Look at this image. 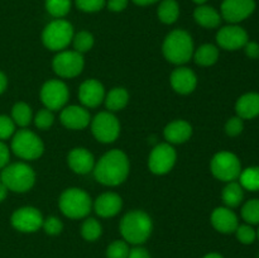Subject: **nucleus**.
I'll list each match as a JSON object with an SVG mask.
<instances>
[{
	"instance_id": "nucleus-36",
	"label": "nucleus",
	"mask_w": 259,
	"mask_h": 258,
	"mask_svg": "<svg viewBox=\"0 0 259 258\" xmlns=\"http://www.w3.org/2000/svg\"><path fill=\"white\" fill-rule=\"evenodd\" d=\"M235 233H237L238 240L243 243V244H252L255 240V238H257V232L253 229L252 225L248 224L238 225Z\"/></svg>"
},
{
	"instance_id": "nucleus-25",
	"label": "nucleus",
	"mask_w": 259,
	"mask_h": 258,
	"mask_svg": "<svg viewBox=\"0 0 259 258\" xmlns=\"http://www.w3.org/2000/svg\"><path fill=\"white\" fill-rule=\"evenodd\" d=\"M129 101V94L123 88H114L109 91L105 98L106 108L110 111H119L126 106Z\"/></svg>"
},
{
	"instance_id": "nucleus-43",
	"label": "nucleus",
	"mask_w": 259,
	"mask_h": 258,
	"mask_svg": "<svg viewBox=\"0 0 259 258\" xmlns=\"http://www.w3.org/2000/svg\"><path fill=\"white\" fill-rule=\"evenodd\" d=\"M10 158V152L7 144L0 141V168H4Z\"/></svg>"
},
{
	"instance_id": "nucleus-16",
	"label": "nucleus",
	"mask_w": 259,
	"mask_h": 258,
	"mask_svg": "<svg viewBox=\"0 0 259 258\" xmlns=\"http://www.w3.org/2000/svg\"><path fill=\"white\" fill-rule=\"evenodd\" d=\"M80 101L88 108H96L103 103L105 99V89L103 83L99 82L95 78H89L83 81L78 90Z\"/></svg>"
},
{
	"instance_id": "nucleus-14",
	"label": "nucleus",
	"mask_w": 259,
	"mask_h": 258,
	"mask_svg": "<svg viewBox=\"0 0 259 258\" xmlns=\"http://www.w3.org/2000/svg\"><path fill=\"white\" fill-rule=\"evenodd\" d=\"M254 9V0H224L222 4V17L229 23H239L252 15Z\"/></svg>"
},
{
	"instance_id": "nucleus-47",
	"label": "nucleus",
	"mask_w": 259,
	"mask_h": 258,
	"mask_svg": "<svg viewBox=\"0 0 259 258\" xmlns=\"http://www.w3.org/2000/svg\"><path fill=\"white\" fill-rule=\"evenodd\" d=\"M7 195H8L7 186H5V185L0 181V202L4 201L5 197H7Z\"/></svg>"
},
{
	"instance_id": "nucleus-3",
	"label": "nucleus",
	"mask_w": 259,
	"mask_h": 258,
	"mask_svg": "<svg viewBox=\"0 0 259 258\" xmlns=\"http://www.w3.org/2000/svg\"><path fill=\"white\" fill-rule=\"evenodd\" d=\"M163 55L167 61L175 63V65H182L189 62L190 58L194 53V42L186 30L176 29L172 30L164 39Z\"/></svg>"
},
{
	"instance_id": "nucleus-28",
	"label": "nucleus",
	"mask_w": 259,
	"mask_h": 258,
	"mask_svg": "<svg viewBox=\"0 0 259 258\" xmlns=\"http://www.w3.org/2000/svg\"><path fill=\"white\" fill-rule=\"evenodd\" d=\"M180 15V7L176 0H163L158 8V18L164 24H172Z\"/></svg>"
},
{
	"instance_id": "nucleus-21",
	"label": "nucleus",
	"mask_w": 259,
	"mask_h": 258,
	"mask_svg": "<svg viewBox=\"0 0 259 258\" xmlns=\"http://www.w3.org/2000/svg\"><path fill=\"white\" fill-rule=\"evenodd\" d=\"M121 205H123V201H121V197L118 194H115V192H105V194L100 195L95 200L94 209H95L96 214L99 217L111 218L120 211Z\"/></svg>"
},
{
	"instance_id": "nucleus-18",
	"label": "nucleus",
	"mask_w": 259,
	"mask_h": 258,
	"mask_svg": "<svg viewBox=\"0 0 259 258\" xmlns=\"http://www.w3.org/2000/svg\"><path fill=\"white\" fill-rule=\"evenodd\" d=\"M171 85L175 91L182 95L192 93L196 89L197 77L192 70L187 67H180L172 72L171 75Z\"/></svg>"
},
{
	"instance_id": "nucleus-30",
	"label": "nucleus",
	"mask_w": 259,
	"mask_h": 258,
	"mask_svg": "<svg viewBox=\"0 0 259 258\" xmlns=\"http://www.w3.org/2000/svg\"><path fill=\"white\" fill-rule=\"evenodd\" d=\"M240 185L249 191L259 190V167H248L240 172Z\"/></svg>"
},
{
	"instance_id": "nucleus-26",
	"label": "nucleus",
	"mask_w": 259,
	"mask_h": 258,
	"mask_svg": "<svg viewBox=\"0 0 259 258\" xmlns=\"http://www.w3.org/2000/svg\"><path fill=\"white\" fill-rule=\"evenodd\" d=\"M222 197L228 207H237L238 205H240V202L243 201V197H244L242 185L235 181L229 182L223 190Z\"/></svg>"
},
{
	"instance_id": "nucleus-44",
	"label": "nucleus",
	"mask_w": 259,
	"mask_h": 258,
	"mask_svg": "<svg viewBox=\"0 0 259 258\" xmlns=\"http://www.w3.org/2000/svg\"><path fill=\"white\" fill-rule=\"evenodd\" d=\"M128 5V0H109L108 8L111 12H121Z\"/></svg>"
},
{
	"instance_id": "nucleus-8",
	"label": "nucleus",
	"mask_w": 259,
	"mask_h": 258,
	"mask_svg": "<svg viewBox=\"0 0 259 258\" xmlns=\"http://www.w3.org/2000/svg\"><path fill=\"white\" fill-rule=\"evenodd\" d=\"M210 168L218 180L232 182L240 176L242 164L239 158L232 152H219L212 157Z\"/></svg>"
},
{
	"instance_id": "nucleus-12",
	"label": "nucleus",
	"mask_w": 259,
	"mask_h": 258,
	"mask_svg": "<svg viewBox=\"0 0 259 258\" xmlns=\"http://www.w3.org/2000/svg\"><path fill=\"white\" fill-rule=\"evenodd\" d=\"M176 151L168 143H161L153 148L149 154L148 166L153 174L164 175L172 169L176 162Z\"/></svg>"
},
{
	"instance_id": "nucleus-45",
	"label": "nucleus",
	"mask_w": 259,
	"mask_h": 258,
	"mask_svg": "<svg viewBox=\"0 0 259 258\" xmlns=\"http://www.w3.org/2000/svg\"><path fill=\"white\" fill-rule=\"evenodd\" d=\"M128 258H151L148 250L143 247H136L129 250Z\"/></svg>"
},
{
	"instance_id": "nucleus-22",
	"label": "nucleus",
	"mask_w": 259,
	"mask_h": 258,
	"mask_svg": "<svg viewBox=\"0 0 259 258\" xmlns=\"http://www.w3.org/2000/svg\"><path fill=\"white\" fill-rule=\"evenodd\" d=\"M192 136V126L191 124L187 123L186 120H175L167 124L164 128V138L174 144L184 143L189 141L190 137Z\"/></svg>"
},
{
	"instance_id": "nucleus-6",
	"label": "nucleus",
	"mask_w": 259,
	"mask_h": 258,
	"mask_svg": "<svg viewBox=\"0 0 259 258\" xmlns=\"http://www.w3.org/2000/svg\"><path fill=\"white\" fill-rule=\"evenodd\" d=\"M12 151L19 158L32 161L42 156L45 146L39 137L32 131L20 129L12 139Z\"/></svg>"
},
{
	"instance_id": "nucleus-52",
	"label": "nucleus",
	"mask_w": 259,
	"mask_h": 258,
	"mask_svg": "<svg viewBox=\"0 0 259 258\" xmlns=\"http://www.w3.org/2000/svg\"><path fill=\"white\" fill-rule=\"evenodd\" d=\"M257 258H259V253H258V257Z\"/></svg>"
},
{
	"instance_id": "nucleus-31",
	"label": "nucleus",
	"mask_w": 259,
	"mask_h": 258,
	"mask_svg": "<svg viewBox=\"0 0 259 258\" xmlns=\"http://www.w3.org/2000/svg\"><path fill=\"white\" fill-rule=\"evenodd\" d=\"M101 225L94 218H89L83 222L82 227H81V235L83 237V239L89 240V242H94V240L99 239L101 235Z\"/></svg>"
},
{
	"instance_id": "nucleus-4",
	"label": "nucleus",
	"mask_w": 259,
	"mask_h": 258,
	"mask_svg": "<svg viewBox=\"0 0 259 258\" xmlns=\"http://www.w3.org/2000/svg\"><path fill=\"white\" fill-rule=\"evenodd\" d=\"M0 181L8 190L14 192H27L35 182V174L30 166L23 162L7 164L0 175Z\"/></svg>"
},
{
	"instance_id": "nucleus-23",
	"label": "nucleus",
	"mask_w": 259,
	"mask_h": 258,
	"mask_svg": "<svg viewBox=\"0 0 259 258\" xmlns=\"http://www.w3.org/2000/svg\"><path fill=\"white\" fill-rule=\"evenodd\" d=\"M235 110L239 118L253 119L259 115V94L248 93L240 96L235 105Z\"/></svg>"
},
{
	"instance_id": "nucleus-5",
	"label": "nucleus",
	"mask_w": 259,
	"mask_h": 258,
	"mask_svg": "<svg viewBox=\"0 0 259 258\" xmlns=\"http://www.w3.org/2000/svg\"><path fill=\"white\" fill-rule=\"evenodd\" d=\"M60 209L63 214L71 219H81L88 217L91 211V197L86 191L81 189H67L60 197Z\"/></svg>"
},
{
	"instance_id": "nucleus-24",
	"label": "nucleus",
	"mask_w": 259,
	"mask_h": 258,
	"mask_svg": "<svg viewBox=\"0 0 259 258\" xmlns=\"http://www.w3.org/2000/svg\"><path fill=\"white\" fill-rule=\"evenodd\" d=\"M194 18L201 27L205 28H217L222 23V17L219 13L212 7L207 5H200L194 12Z\"/></svg>"
},
{
	"instance_id": "nucleus-9",
	"label": "nucleus",
	"mask_w": 259,
	"mask_h": 258,
	"mask_svg": "<svg viewBox=\"0 0 259 258\" xmlns=\"http://www.w3.org/2000/svg\"><path fill=\"white\" fill-rule=\"evenodd\" d=\"M91 131L101 143H113L120 133V124L110 111H101L91 121Z\"/></svg>"
},
{
	"instance_id": "nucleus-37",
	"label": "nucleus",
	"mask_w": 259,
	"mask_h": 258,
	"mask_svg": "<svg viewBox=\"0 0 259 258\" xmlns=\"http://www.w3.org/2000/svg\"><path fill=\"white\" fill-rule=\"evenodd\" d=\"M53 120H55V116H53L52 111L48 110V109H42L34 116L35 126L38 129H42V131H46V129L50 128L53 124Z\"/></svg>"
},
{
	"instance_id": "nucleus-42",
	"label": "nucleus",
	"mask_w": 259,
	"mask_h": 258,
	"mask_svg": "<svg viewBox=\"0 0 259 258\" xmlns=\"http://www.w3.org/2000/svg\"><path fill=\"white\" fill-rule=\"evenodd\" d=\"M245 55L249 58H253V60H257L259 58V45L255 42H247V45L244 46Z\"/></svg>"
},
{
	"instance_id": "nucleus-17",
	"label": "nucleus",
	"mask_w": 259,
	"mask_h": 258,
	"mask_svg": "<svg viewBox=\"0 0 259 258\" xmlns=\"http://www.w3.org/2000/svg\"><path fill=\"white\" fill-rule=\"evenodd\" d=\"M61 123L68 129H83L89 125L91 118L90 113L82 106L71 105L61 111Z\"/></svg>"
},
{
	"instance_id": "nucleus-34",
	"label": "nucleus",
	"mask_w": 259,
	"mask_h": 258,
	"mask_svg": "<svg viewBox=\"0 0 259 258\" xmlns=\"http://www.w3.org/2000/svg\"><path fill=\"white\" fill-rule=\"evenodd\" d=\"M94 46V37L91 33L86 32V30H82V32L77 33V34L73 37V47H75V51L78 53H85L89 52V51L93 48Z\"/></svg>"
},
{
	"instance_id": "nucleus-41",
	"label": "nucleus",
	"mask_w": 259,
	"mask_h": 258,
	"mask_svg": "<svg viewBox=\"0 0 259 258\" xmlns=\"http://www.w3.org/2000/svg\"><path fill=\"white\" fill-rule=\"evenodd\" d=\"M243 119L239 116H234V118H230L229 120L225 124V132H227L228 136L230 137H237L239 136L243 132Z\"/></svg>"
},
{
	"instance_id": "nucleus-39",
	"label": "nucleus",
	"mask_w": 259,
	"mask_h": 258,
	"mask_svg": "<svg viewBox=\"0 0 259 258\" xmlns=\"http://www.w3.org/2000/svg\"><path fill=\"white\" fill-rule=\"evenodd\" d=\"M105 5V0H76V7L86 13H94L101 10Z\"/></svg>"
},
{
	"instance_id": "nucleus-2",
	"label": "nucleus",
	"mask_w": 259,
	"mask_h": 258,
	"mask_svg": "<svg viewBox=\"0 0 259 258\" xmlns=\"http://www.w3.org/2000/svg\"><path fill=\"white\" fill-rule=\"evenodd\" d=\"M152 229V219L142 210L129 211L120 222V233L124 240L134 245L143 244L151 237Z\"/></svg>"
},
{
	"instance_id": "nucleus-51",
	"label": "nucleus",
	"mask_w": 259,
	"mask_h": 258,
	"mask_svg": "<svg viewBox=\"0 0 259 258\" xmlns=\"http://www.w3.org/2000/svg\"><path fill=\"white\" fill-rule=\"evenodd\" d=\"M257 238H258V239H259V229L257 230Z\"/></svg>"
},
{
	"instance_id": "nucleus-27",
	"label": "nucleus",
	"mask_w": 259,
	"mask_h": 258,
	"mask_svg": "<svg viewBox=\"0 0 259 258\" xmlns=\"http://www.w3.org/2000/svg\"><path fill=\"white\" fill-rule=\"evenodd\" d=\"M195 62L200 66H211L219 58V50L214 45H202L195 52Z\"/></svg>"
},
{
	"instance_id": "nucleus-15",
	"label": "nucleus",
	"mask_w": 259,
	"mask_h": 258,
	"mask_svg": "<svg viewBox=\"0 0 259 258\" xmlns=\"http://www.w3.org/2000/svg\"><path fill=\"white\" fill-rule=\"evenodd\" d=\"M217 42L227 51L239 50L247 45L248 33L239 25H227L218 32Z\"/></svg>"
},
{
	"instance_id": "nucleus-29",
	"label": "nucleus",
	"mask_w": 259,
	"mask_h": 258,
	"mask_svg": "<svg viewBox=\"0 0 259 258\" xmlns=\"http://www.w3.org/2000/svg\"><path fill=\"white\" fill-rule=\"evenodd\" d=\"M12 119L17 125L27 126L32 121V109L25 103H17L12 109Z\"/></svg>"
},
{
	"instance_id": "nucleus-35",
	"label": "nucleus",
	"mask_w": 259,
	"mask_h": 258,
	"mask_svg": "<svg viewBox=\"0 0 259 258\" xmlns=\"http://www.w3.org/2000/svg\"><path fill=\"white\" fill-rule=\"evenodd\" d=\"M129 245L125 240H115L106 249L108 258H128Z\"/></svg>"
},
{
	"instance_id": "nucleus-1",
	"label": "nucleus",
	"mask_w": 259,
	"mask_h": 258,
	"mask_svg": "<svg viewBox=\"0 0 259 258\" xmlns=\"http://www.w3.org/2000/svg\"><path fill=\"white\" fill-rule=\"evenodd\" d=\"M129 174V159L120 149H113L104 154L94 166L96 181L106 186L123 184Z\"/></svg>"
},
{
	"instance_id": "nucleus-49",
	"label": "nucleus",
	"mask_w": 259,
	"mask_h": 258,
	"mask_svg": "<svg viewBox=\"0 0 259 258\" xmlns=\"http://www.w3.org/2000/svg\"><path fill=\"white\" fill-rule=\"evenodd\" d=\"M204 258H224L222 254H219V253H209V254L205 255Z\"/></svg>"
},
{
	"instance_id": "nucleus-20",
	"label": "nucleus",
	"mask_w": 259,
	"mask_h": 258,
	"mask_svg": "<svg viewBox=\"0 0 259 258\" xmlns=\"http://www.w3.org/2000/svg\"><path fill=\"white\" fill-rule=\"evenodd\" d=\"M68 166L73 172L78 175H86L93 171L95 166V159L91 152L85 148H73L67 157Z\"/></svg>"
},
{
	"instance_id": "nucleus-10",
	"label": "nucleus",
	"mask_w": 259,
	"mask_h": 258,
	"mask_svg": "<svg viewBox=\"0 0 259 258\" xmlns=\"http://www.w3.org/2000/svg\"><path fill=\"white\" fill-rule=\"evenodd\" d=\"M85 61L81 53L76 51H63L53 58V71L61 77L71 78L80 75L83 70Z\"/></svg>"
},
{
	"instance_id": "nucleus-50",
	"label": "nucleus",
	"mask_w": 259,
	"mask_h": 258,
	"mask_svg": "<svg viewBox=\"0 0 259 258\" xmlns=\"http://www.w3.org/2000/svg\"><path fill=\"white\" fill-rule=\"evenodd\" d=\"M192 2L196 3V4H199V5H202V4H204V3H206L207 0H192Z\"/></svg>"
},
{
	"instance_id": "nucleus-11",
	"label": "nucleus",
	"mask_w": 259,
	"mask_h": 258,
	"mask_svg": "<svg viewBox=\"0 0 259 258\" xmlns=\"http://www.w3.org/2000/svg\"><path fill=\"white\" fill-rule=\"evenodd\" d=\"M68 89L61 80H50L40 89V100L46 109L51 111L60 110L68 101Z\"/></svg>"
},
{
	"instance_id": "nucleus-46",
	"label": "nucleus",
	"mask_w": 259,
	"mask_h": 258,
	"mask_svg": "<svg viewBox=\"0 0 259 258\" xmlns=\"http://www.w3.org/2000/svg\"><path fill=\"white\" fill-rule=\"evenodd\" d=\"M7 85H8L7 76H5L4 73L0 71V95H2V94L5 91V89H7Z\"/></svg>"
},
{
	"instance_id": "nucleus-33",
	"label": "nucleus",
	"mask_w": 259,
	"mask_h": 258,
	"mask_svg": "<svg viewBox=\"0 0 259 258\" xmlns=\"http://www.w3.org/2000/svg\"><path fill=\"white\" fill-rule=\"evenodd\" d=\"M242 217L248 224H259V199H252L242 207Z\"/></svg>"
},
{
	"instance_id": "nucleus-48",
	"label": "nucleus",
	"mask_w": 259,
	"mask_h": 258,
	"mask_svg": "<svg viewBox=\"0 0 259 258\" xmlns=\"http://www.w3.org/2000/svg\"><path fill=\"white\" fill-rule=\"evenodd\" d=\"M133 2L136 3L137 5H142V7H144V5L154 4V3H157L158 0H133Z\"/></svg>"
},
{
	"instance_id": "nucleus-32",
	"label": "nucleus",
	"mask_w": 259,
	"mask_h": 258,
	"mask_svg": "<svg viewBox=\"0 0 259 258\" xmlns=\"http://www.w3.org/2000/svg\"><path fill=\"white\" fill-rule=\"evenodd\" d=\"M46 9L52 17L60 19L70 12L71 0H46Z\"/></svg>"
},
{
	"instance_id": "nucleus-13",
	"label": "nucleus",
	"mask_w": 259,
	"mask_h": 258,
	"mask_svg": "<svg viewBox=\"0 0 259 258\" xmlns=\"http://www.w3.org/2000/svg\"><path fill=\"white\" fill-rule=\"evenodd\" d=\"M12 225L14 229L22 233L37 232L43 225V217L35 207L24 206L15 210L12 215Z\"/></svg>"
},
{
	"instance_id": "nucleus-38",
	"label": "nucleus",
	"mask_w": 259,
	"mask_h": 258,
	"mask_svg": "<svg viewBox=\"0 0 259 258\" xmlns=\"http://www.w3.org/2000/svg\"><path fill=\"white\" fill-rule=\"evenodd\" d=\"M15 132V123L7 115H0V141L10 138Z\"/></svg>"
},
{
	"instance_id": "nucleus-7",
	"label": "nucleus",
	"mask_w": 259,
	"mask_h": 258,
	"mask_svg": "<svg viewBox=\"0 0 259 258\" xmlns=\"http://www.w3.org/2000/svg\"><path fill=\"white\" fill-rule=\"evenodd\" d=\"M73 39V28L65 19H56L45 28L42 33L43 45L51 51H61Z\"/></svg>"
},
{
	"instance_id": "nucleus-19",
	"label": "nucleus",
	"mask_w": 259,
	"mask_h": 258,
	"mask_svg": "<svg viewBox=\"0 0 259 258\" xmlns=\"http://www.w3.org/2000/svg\"><path fill=\"white\" fill-rule=\"evenodd\" d=\"M211 224L218 232L229 234L237 230L238 217L230 207H217L211 214Z\"/></svg>"
},
{
	"instance_id": "nucleus-40",
	"label": "nucleus",
	"mask_w": 259,
	"mask_h": 258,
	"mask_svg": "<svg viewBox=\"0 0 259 258\" xmlns=\"http://www.w3.org/2000/svg\"><path fill=\"white\" fill-rule=\"evenodd\" d=\"M42 227L45 232L50 235H58L63 229L62 222L56 217H50L46 220H43Z\"/></svg>"
}]
</instances>
